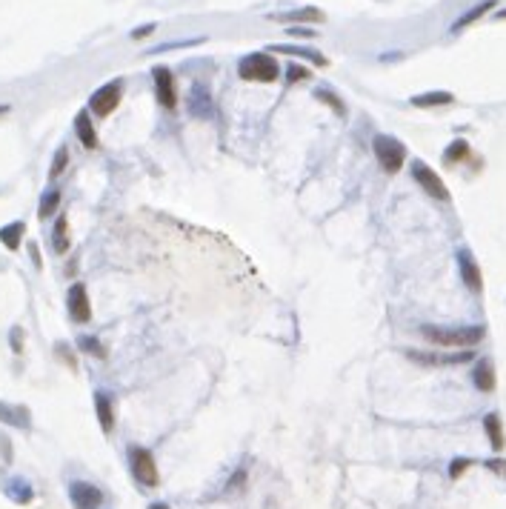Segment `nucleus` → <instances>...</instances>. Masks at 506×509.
<instances>
[{"label":"nucleus","mask_w":506,"mask_h":509,"mask_svg":"<svg viewBox=\"0 0 506 509\" xmlns=\"http://www.w3.org/2000/svg\"><path fill=\"white\" fill-rule=\"evenodd\" d=\"M420 335L444 349H469L483 341L481 326H464V329H441V326H423Z\"/></svg>","instance_id":"f257e3e1"},{"label":"nucleus","mask_w":506,"mask_h":509,"mask_svg":"<svg viewBox=\"0 0 506 509\" xmlns=\"http://www.w3.org/2000/svg\"><path fill=\"white\" fill-rule=\"evenodd\" d=\"M238 75L243 81H252V84H275L277 75H280V66H277V60L272 55L252 52L238 63Z\"/></svg>","instance_id":"f03ea898"},{"label":"nucleus","mask_w":506,"mask_h":509,"mask_svg":"<svg viewBox=\"0 0 506 509\" xmlns=\"http://www.w3.org/2000/svg\"><path fill=\"white\" fill-rule=\"evenodd\" d=\"M372 149H375L378 164H381L384 172H389V175H395V172L403 166V161H406L403 143L395 140V137H389V135H378V137L372 140Z\"/></svg>","instance_id":"7ed1b4c3"},{"label":"nucleus","mask_w":506,"mask_h":509,"mask_svg":"<svg viewBox=\"0 0 506 509\" xmlns=\"http://www.w3.org/2000/svg\"><path fill=\"white\" fill-rule=\"evenodd\" d=\"M129 464H132V475L140 486H158V467H155V458L149 450H143V447H132L129 450Z\"/></svg>","instance_id":"20e7f679"},{"label":"nucleus","mask_w":506,"mask_h":509,"mask_svg":"<svg viewBox=\"0 0 506 509\" xmlns=\"http://www.w3.org/2000/svg\"><path fill=\"white\" fill-rule=\"evenodd\" d=\"M120 98H123V81H109L89 98V112L98 118H109L120 106Z\"/></svg>","instance_id":"39448f33"},{"label":"nucleus","mask_w":506,"mask_h":509,"mask_svg":"<svg viewBox=\"0 0 506 509\" xmlns=\"http://www.w3.org/2000/svg\"><path fill=\"white\" fill-rule=\"evenodd\" d=\"M66 307H69V315H71L75 324H89L92 321V304H89V295H86L84 283H71L69 286Z\"/></svg>","instance_id":"423d86ee"},{"label":"nucleus","mask_w":506,"mask_h":509,"mask_svg":"<svg viewBox=\"0 0 506 509\" xmlns=\"http://www.w3.org/2000/svg\"><path fill=\"white\" fill-rule=\"evenodd\" d=\"M69 498L75 503V509H100V503H103V492L86 481L69 484Z\"/></svg>","instance_id":"0eeeda50"},{"label":"nucleus","mask_w":506,"mask_h":509,"mask_svg":"<svg viewBox=\"0 0 506 509\" xmlns=\"http://www.w3.org/2000/svg\"><path fill=\"white\" fill-rule=\"evenodd\" d=\"M412 175H415V181L420 183V189L426 192V195H432V198H438V200H449V192H447V186H444V181L432 172L426 164H415L412 166Z\"/></svg>","instance_id":"6e6552de"},{"label":"nucleus","mask_w":506,"mask_h":509,"mask_svg":"<svg viewBox=\"0 0 506 509\" xmlns=\"http://www.w3.org/2000/svg\"><path fill=\"white\" fill-rule=\"evenodd\" d=\"M155 95H158V101H161V106H166V109H175V103H178V92H175V78H172V72L169 69H163V66H158L155 72Z\"/></svg>","instance_id":"1a4fd4ad"},{"label":"nucleus","mask_w":506,"mask_h":509,"mask_svg":"<svg viewBox=\"0 0 506 509\" xmlns=\"http://www.w3.org/2000/svg\"><path fill=\"white\" fill-rule=\"evenodd\" d=\"M75 132H78V140L84 143L86 149H98V132H95V123L89 120V112H78Z\"/></svg>","instance_id":"9d476101"},{"label":"nucleus","mask_w":506,"mask_h":509,"mask_svg":"<svg viewBox=\"0 0 506 509\" xmlns=\"http://www.w3.org/2000/svg\"><path fill=\"white\" fill-rule=\"evenodd\" d=\"M95 409H98V421H100L103 432H112V426H115V409H112L109 392H98V395H95Z\"/></svg>","instance_id":"9b49d317"},{"label":"nucleus","mask_w":506,"mask_h":509,"mask_svg":"<svg viewBox=\"0 0 506 509\" xmlns=\"http://www.w3.org/2000/svg\"><path fill=\"white\" fill-rule=\"evenodd\" d=\"M69 244H71V238H69V217L60 215L57 224H54V232H52V249H54L57 255H66V252H69Z\"/></svg>","instance_id":"f8f14e48"},{"label":"nucleus","mask_w":506,"mask_h":509,"mask_svg":"<svg viewBox=\"0 0 506 509\" xmlns=\"http://www.w3.org/2000/svg\"><path fill=\"white\" fill-rule=\"evenodd\" d=\"M461 275H464V280H466L469 289L481 292V269H478V263L472 261V255H469L466 249L461 252Z\"/></svg>","instance_id":"ddd939ff"},{"label":"nucleus","mask_w":506,"mask_h":509,"mask_svg":"<svg viewBox=\"0 0 506 509\" xmlns=\"http://www.w3.org/2000/svg\"><path fill=\"white\" fill-rule=\"evenodd\" d=\"M0 421H4V423H12V426H21V429H29V409L0 404Z\"/></svg>","instance_id":"4468645a"},{"label":"nucleus","mask_w":506,"mask_h":509,"mask_svg":"<svg viewBox=\"0 0 506 509\" xmlns=\"http://www.w3.org/2000/svg\"><path fill=\"white\" fill-rule=\"evenodd\" d=\"M23 232H26V224H23V221H15V224H9V227L0 229V244L15 252V249L21 246V241H23Z\"/></svg>","instance_id":"2eb2a0df"},{"label":"nucleus","mask_w":506,"mask_h":509,"mask_svg":"<svg viewBox=\"0 0 506 509\" xmlns=\"http://www.w3.org/2000/svg\"><path fill=\"white\" fill-rule=\"evenodd\" d=\"M492 6H498V0H483V4H478L475 9H469L461 21H455V26H452V32H461V29H466V26H472L475 21H481Z\"/></svg>","instance_id":"dca6fc26"},{"label":"nucleus","mask_w":506,"mask_h":509,"mask_svg":"<svg viewBox=\"0 0 506 509\" xmlns=\"http://www.w3.org/2000/svg\"><path fill=\"white\" fill-rule=\"evenodd\" d=\"M475 387L481 392H492L495 389V370H492L489 360H481L478 367H475Z\"/></svg>","instance_id":"f3484780"},{"label":"nucleus","mask_w":506,"mask_h":509,"mask_svg":"<svg viewBox=\"0 0 506 509\" xmlns=\"http://www.w3.org/2000/svg\"><path fill=\"white\" fill-rule=\"evenodd\" d=\"M412 360H420V363H461V360H469L472 352H461V355H418V352H409Z\"/></svg>","instance_id":"a211bd4d"},{"label":"nucleus","mask_w":506,"mask_h":509,"mask_svg":"<svg viewBox=\"0 0 506 509\" xmlns=\"http://www.w3.org/2000/svg\"><path fill=\"white\" fill-rule=\"evenodd\" d=\"M57 206H60V189H49V192L40 198V209H38L40 221H46V217H52V215L57 212Z\"/></svg>","instance_id":"6ab92c4d"},{"label":"nucleus","mask_w":506,"mask_h":509,"mask_svg":"<svg viewBox=\"0 0 506 509\" xmlns=\"http://www.w3.org/2000/svg\"><path fill=\"white\" fill-rule=\"evenodd\" d=\"M483 426H486V432H489L492 450H503V429H500V418H498V415H486Z\"/></svg>","instance_id":"aec40b11"},{"label":"nucleus","mask_w":506,"mask_h":509,"mask_svg":"<svg viewBox=\"0 0 506 509\" xmlns=\"http://www.w3.org/2000/svg\"><path fill=\"white\" fill-rule=\"evenodd\" d=\"M412 103L415 106H447V103H452V95L449 92H429V95L412 98Z\"/></svg>","instance_id":"412c9836"},{"label":"nucleus","mask_w":506,"mask_h":509,"mask_svg":"<svg viewBox=\"0 0 506 509\" xmlns=\"http://www.w3.org/2000/svg\"><path fill=\"white\" fill-rule=\"evenodd\" d=\"M66 164H69V149H66V147H60V149L54 152V161H52V169H49V178H57V175H63V169H66Z\"/></svg>","instance_id":"4be33fe9"},{"label":"nucleus","mask_w":506,"mask_h":509,"mask_svg":"<svg viewBox=\"0 0 506 509\" xmlns=\"http://www.w3.org/2000/svg\"><path fill=\"white\" fill-rule=\"evenodd\" d=\"M286 21H306V23L312 21V23H321L323 12H318V9H298V12H289Z\"/></svg>","instance_id":"5701e85b"},{"label":"nucleus","mask_w":506,"mask_h":509,"mask_svg":"<svg viewBox=\"0 0 506 509\" xmlns=\"http://www.w3.org/2000/svg\"><path fill=\"white\" fill-rule=\"evenodd\" d=\"M466 155H469V147H466L464 140H455L452 147L447 149V155H444V158H447V164H458V161H461V158H466Z\"/></svg>","instance_id":"b1692460"},{"label":"nucleus","mask_w":506,"mask_h":509,"mask_svg":"<svg viewBox=\"0 0 506 509\" xmlns=\"http://www.w3.org/2000/svg\"><path fill=\"white\" fill-rule=\"evenodd\" d=\"M78 346H81V349H86V352H89V355H95V358H103V355H106V352H103V343H100L98 338H89V335H86V338H81V341H78Z\"/></svg>","instance_id":"393cba45"},{"label":"nucleus","mask_w":506,"mask_h":509,"mask_svg":"<svg viewBox=\"0 0 506 509\" xmlns=\"http://www.w3.org/2000/svg\"><path fill=\"white\" fill-rule=\"evenodd\" d=\"M275 52H286V55H301V57H309V60H315L318 66H323L326 60L321 57V55H315L312 49H295V46H280V49H275Z\"/></svg>","instance_id":"a878e982"},{"label":"nucleus","mask_w":506,"mask_h":509,"mask_svg":"<svg viewBox=\"0 0 506 509\" xmlns=\"http://www.w3.org/2000/svg\"><path fill=\"white\" fill-rule=\"evenodd\" d=\"M286 75H289V81H292V84H298V81H309V78H312V72L304 69V66H289Z\"/></svg>","instance_id":"bb28decb"},{"label":"nucleus","mask_w":506,"mask_h":509,"mask_svg":"<svg viewBox=\"0 0 506 509\" xmlns=\"http://www.w3.org/2000/svg\"><path fill=\"white\" fill-rule=\"evenodd\" d=\"M318 98H321L323 103H332V106H335V112H338V115H343V103H338L332 92H318Z\"/></svg>","instance_id":"cd10ccee"},{"label":"nucleus","mask_w":506,"mask_h":509,"mask_svg":"<svg viewBox=\"0 0 506 509\" xmlns=\"http://www.w3.org/2000/svg\"><path fill=\"white\" fill-rule=\"evenodd\" d=\"M466 467H469V461H464V458H458V461L452 464V469H449V472H452V478H458V475H461V472H464Z\"/></svg>","instance_id":"c85d7f7f"},{"label":"nucleus","mask_w":506,"mask_h":509,"mask_svg":"<svg viewBox=\"0 0 506 509\" xmlns=\"http://www.w3.org/2000/svg\"><path fill=\"white\" fill-rule=\"evenodd\" d=\"M12 343H15V352H23V332L21 329L12 332Z\"/></svg>","instance_id":"c756f323"},{"label":"nucleus","mask_w":506,"mask_h":509,"mask_svg":"<svg viewBox=\"0 0 506 509\" xmlns=\"http://www.w3.org/2000/svg\"><path fill=\"white\" fill-rule=\"evenodd\" d=\"M152 32H155V26H143V29H137L132 38H134V40H140V38H149Z\"/></svg>","instance_id":"7c9ffc66"},{"label":"nucleus","mask_w":506,"mask_h":509,"mask_svg":"<svg viewBox=\"0 0 506 509\" xmlns=\"http://www.w3.org/2000/svg\"><path fill=\"white\" fill-rule=\"evenodd\" d=\"M29 252H32V258H35V266L40 269V252H38V244H29Z\"/></svg>","instance_id":"2f4dec72"},{"label":"nucleus","mask_w":506,"mask_h":509,"mask_svg":"<svg viewBox=\"0 0 506 509\" xmlns=\"http://www.w3.org/2000/svg\"><path fill=\"white\" fill-rule=\"evenodd\" d=\"M149 509H169V506H166V503H152Z\"/></svg>","instance_id":"473e14b6"}]
</instances>
